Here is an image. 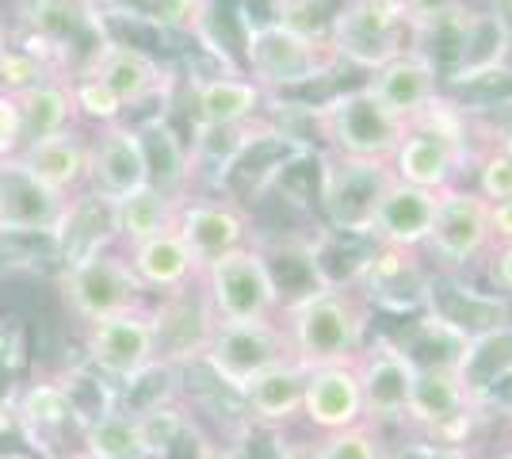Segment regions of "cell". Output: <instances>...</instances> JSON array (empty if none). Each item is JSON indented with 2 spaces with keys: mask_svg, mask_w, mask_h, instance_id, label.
Listing matches in <instances>:
<instances>
[{
  "mask_svg": "<svg viewBox=\"0 0 512 459\" xmlns=\"http://www.w3.org/2000/svg\"><path fill=\"white\" fill-rule=\"evenodd\" d=\"M279 322L287 329L291 352L302 368L348 364L371 341L375 314L367 310L356 287H314L302 299L279 310Z\"/></svg>",
  "mask_w": 512,
  "mask_h": 459,
  "instance_id": "6da1fadb",
  "label": "cell"
},
{
  "mask_svg": "<svg viewBox=\"0 0 512 459\" xmlns=\"http://www.w3.org/2000/svg\"><path fill=\"white\" fill-rule=\"evenodd\" d=\"M394 180L425 188V192H448L459 176L470 169V131L463 108L448 100V92L417 119L406 123L402 142L390 153Z\"/></svg>",
  "mask_w": 512,
  "mask_h": 459,
  "instance_id": "7a4b0ae2",
  "label": "cell"
},
{
  "mask_svg": "<svg viewBox=\"0 0 512 459\" xmlns=\"http://www.w3.org/2000/svg\"><path fill=\"white\" fill-rule=\"evenodd\" d=\"M314 199L329 234L371 238V222L394 184V169L383 157H348L337 150H314Z\"/></svg>",
  "mask_w": 512,
  "mask_h": 459,
  "instance_id": "3957f363",
  "label": "cell"
},
{
  "mask_svg": "<svg viewBox=\"0 0 512 459\" xmlns=\"http://www.w3.org/2000/svg\"><path fill=\"white\" fill-rule=\"evenodd\" d=\"M241 54H245V77L256 81L268 96L321 85L344 69L333 46L321 39H306L283 23L241 31Z\"/></svg>",
  "mask_w": 512,
  "mask_h": 459,
  "instance_id": "277c9868",
  "label": "cell"
},
{
  "mask_svg": "<svg viewBox=\"0 0 512 459\" xmlns=\"http://www.w3.org/2000/svg\"><path fill=\"white\" fill-rule=\"evenodd\" d=\"M199 291L211 306L214 322H264V318H279L283 310L272 268L256 241L230 249L207 264L199 272Z\"/></svg>",
  "mask_w": 512,
  "mask_h": 459,
  "instance_id": "5b68a950",
  "label": "cell"
},
{
  "mask_svg": "<svg viewBox=\"0 0 512 459\" xmlns=\"http://www.w3.org/2000/svg\"><path fill=\"white\" fill-rule=\"evenodd\" d=\"M314 131L321 138V150H337L348 157H383L390 161L394 146L402 142L406 123L367 92V85L329 92L314 108Z\"/></svg>",
  "mask_w": 512,
  "mask_h": 459,
  "instance_id": "8992f818",
  "label": "cell"
},
{
  "mask_svg": "<svg viewBox=\"0 0 512 459\" xmlns=\"http://www.w3.org/2000/svg\"><path fill=\"white\" fill-rule=\"evenodd\" d=\"M58 291H62L65 310L81 326L150 306L146 287L127 261V249H119V245H111L104 253H92L88 261L73 264V268H62L58 272Z\"/></svg>",
  "mask_w": 512,
  "mask_h": 459,
  "instance_id": "52a82bcc",
  "label": "cell"
},
{
  "mask_svg": "<svg viewBox=\"0 0 512 459\" xmlns=\"http://www.w3.org/2000/svg\"><path fill=\"white\" fill-rule=\"evenodd\" d=\"M490 249V203L478 196L470 184H455L448 192H440L436 219H432L428 241L421 249L428 268L432 272H451V276H467L470 268H482Z\"/></svg>",
  "mask_w": 512,
  "mask_h": 459,
  "instance_id": "ba28073f",
  "label": "cell"
},
{
  "mask_svg": "<svg viewBox=\"0 0 512 459\" xmlns=\"http://www.w3.org/2000/svg\"><path fill=\"white\" fill-rule=\"evenodd\" d=\"M482 425L486 421L474 410V398H470L459 368H451V364L417 368L402 433L440 440V444H478Z\"/></svg>",
  "mask_w": 512,
  "mask_h": 459,
  "instance_id": "9c48e42d",
  "label": "cell"
},
{
  "mask_svg": "<svg viewBox=\"0 0 512 459\" xmlns=\"http://www.w3.org/2000/svg\"><path fill=\"white\" fill-rule=\"evenodd\" d=\"M283 360H295L287 329L279 318L264 322H214L207 349L199 356V364L230 391L241 394V387L256 379L260 372L276 368Z\"/></svg>",
  "mask_w": 512,
  "mask_h": 459,
  "instance_id": "30bf717a",
  "label": "cell"
},
{
  "mask_svg": "<svg viewBox=\"0 0 512 459\" xmlns=\"http://www.w3.org/2000/svg\"><path fill=\"white\" fill-rule=\"evenodd\" d=\"M356 375L363 391V417L386 433H398L409 410V391L417 364L390 333H371V341L356 356Z\"/></svg>",
  "mask_w": 512,
  "mask_h": 459,
  "instance_id": "8fae6325",
  "label": "cell"
},
{
  "mask_svg": "<svg viewBox=\"0 0 512 459\" xmlns=\"http://www.w3.org/2000/svg\"><path fill=\"white\" fill-rule=\"evenodd\" d=\"M428 280H432V268L421 253L375 245L363 272L356 276V291L371 314H390L398 322H409L425 314Z\"/></svg>",
  "mask_w": 512,
  "mask_h": 459,
  "instance_id": "7c38bea8",
  "label": "cell"
},
{
  "mask_svg": "<svg viewBox=\"0 0 512 459\" xmlns=\"http://www.w3.org/2000/svg\"><path fill=\"white\" fill-rule=\"evenodd\" d=\"M157 360L161 356H157V329H153L150 306L111 314V318L85 326V364L111 383H127Z\"/></svg>",
  "mask_w": 512,
  "mask_h": 459,
  "instance_id": "4fadbf2b",
  "label": "cell"
},
{
  "mask_svg": "<svg viewBox=\"0 0 512 459\" xmlns=\"http://www.w3.org/2000/svg\"><path fill=\"white\" fill-rule=\"evenodd\" d=\"M69 196L54 192L23 157L0 161V238H54Z\"/></svg>",
  "mask_w": 512,
  "mask_h": 459,
  "instance_id": "5bb4252c",
  "label": "cell"
},
{
  "mask_svg": "<svg viewBox=\"0 0 512 459\" xmlns=\"http://www.w3.org/2000/svg\"><path fill=\"white\" fill-rule=\"evenodd\" d=\"M425 318L451 329L459 341H478L486 333L512 326V303L493 295L490 287H474L467 276L432 272L425 295Z\"/></svg>",
  "mask_w": 512,
  "mask_h": 459,
  "instance_id": "9a60e30c",
  "label": "cell"
},
{
  "mask_svg": "<svg viewBox=\"0 0 512 459\" xmlns=\"http://www.w3.org/2000/svg\"><path fill=\"white\" fill-rule=\"evenodd\" d=\"M176 234L192 249L203 272L222 253L253 241V219L234 196H188L176 211Z\"/></svg>",
  "mask_w": 512,
  "mask_h": 459,
  "instance_id": "2e32d148",
  "label": "cell"
},
{
  "mask_svg": "<svg viewBox=\"0 0 512 459\" xmlns=\"http://www.w3.org/2000/svg\"><path fill=\"white\" fill-rule=\"evenodd\" d=\"M360 421H367V417H363V391L360 375H356V360L325 364V368L306 372L299 425L310 437H329V433L352 429Z\"/></svg>",
  "mask_w": 512,
  "mask_h": 459,
  "instance_id": "e0dca14e",
  "label": "cell"
},
{
  "mask_svg": "<svg viewBox=\"0 0 512 459\" xmlns=\"http://www.w3.org/2000/svg\"><path fill=\"white\" fill-rule=\"evenodd\" d=\"M81 73L100 77V81L119 96V104L127 111L157 100V96L172 85V73L161 66L157 54H150V50H142V46H134V43H119L115 35L92 54V62H88Z\"/></svg>",
  "mask_w": 512,
  "mask_h": 459,
  "instance_id": "ac0fdd59",
  "label": "cell"
},
{
  "mask_svg": "<svg viewBox=\"0 0 512 459\" xmlns=\"http://www.w3.org/2000/svg\"><path fill=\"white\" fill-rule=\"evenodd\" d=\"M268 108V92L249 81L241 69L192 77V111L195 131H234L249 127Z\"/></svg>",
  "mask_w": 512,
  "mask_h": 459,
  "instance_id": "d6986e66",
  "label": "cell"
},
{
  "mask_svg": "<svg viewBox=\"0 0 512 459\" xmlns=\"http://www.w3.org/2000/svg\"><path fill=\"white\" fill-rule=\"evenodd\" d=\"M150 184L142 134L130 123H111L92 134V157H88V188L107 199H123Z\"/></svg>",
  "mask_w": 512,
  "mask_h": 459,
  "instance_id": "ffe728a7",
  "label": "cell"
},
{
  "mask_svg": "<svg viewBox=\"0 0 512 459\" xmlns=\"http://www.w3.org/2000/svg\"><path fill=\"white\" fill-rule=\"evenodd\" d=\"M367 92L383 104L394 119H417V115H425L440 96H444V77H440V69L428 62L425 54H417V50H406V54H398L394 62H386L383 69H375V73H367Z\"/></svg>",
  "mask_w": 512,
  "mask_h": 459,
  "instance_id": "44dd1931",
  "label": "cell"
},
{
  "mask_svg": "<svg viewBox=\"0 0 512 459\" xmlns=\"http://www.w3.org/2000/svg\"><path fill=\"white\" fill-rule=\"evenodd\" d=\"M54 245V261L58 272L73 268V264L88 261L92 253H104L111 245H119V226H115V199L100 196V192H77L65 207V219L58 234L50 238Z\"/></svg>",
  "mask_w": 512,
  "mask_h": 459,
  "instance_id": "7402d4cb",
  "label": "cell"
},
{
  "mask_svg": "<svg viewBox=\"0 0 512 459\" xmlns=\"http://www.w3.org/2000/svg\"><path fill=\"white\" fill-rule=\"evenodd\" d=\"M436 203H440V192H425V188L394 180L386 188L379 211H375L371 241L386 245V249L421 253L428 241V230H432V219H436Z\"/></svg>",
  "mask_w": 512,
  "mask_h": 459,
  "instance_id": "603a6c76",
  "label": "cell"
},
{
  "mask_svg": "<svg viewBox=\"0 0 512 459\" xmlns=\"http://www.w3.org/2000/svg\"><path fill=\"white\" fill-rule=\"evenodd\" d=\"M302 387H306V368L299 360H283L241 387V406L253 425L295 429L302 417Z\"/></svg>",
  "mask_w": 512,
  "mask_h": 459,
  "instance_id": "cb8c5ba5",
  "label": "cell"
},
{
  "mask_svg": "<svg viewBox=\"0 0 512 459\" xmlns=\"http://www.w3.org/2000/svg\"><path fill=\"white\" fill-rule=\"evenodd\" d=\"M127 261L146 287V295H172V291L199 284V261L184 245V238L176 234V226L157 234V238L127 245Z\"/></svg>",
  "mask_w": 512,
  "mask_h": 459,
  "instance_id": "d4e9b609",
  "label": "cell"
},
{
  "mask_svg": "<svg viewBox=\"0 0 512 459\" xmlns=\"http://www.w3.org/2000/svg\"><path fill=\"white\" fill-rule=\"evenodd\" d=\"M27 161V169L39 176L43 184H50L62 196H77L88 188V157H92V134H85L81 127L46 138L39 146H27L20 153Z\"/></svg>",
  "mask_w": 512,
  "mask_h": 459,
  "instance_id": "484cf974",
  "label": "cell"
},
{
  "mask_svg": "<svg viewBox=\"0 0 512 459\" xmlns=\"http://www.w3.org/2000/svg\"><path fill=\"white\" fill-rule=\"evenodd\" d=\"M142 134V150H146V169H150V184L157 192L172 199H188L192 188V150L188 138L172 131L165 115H153L150 123L138 127Z\"/></svg>",
  "mask_w": 512,
  "mask_h": 459,
  "instance_id": "4316f807",
  "label": "cell"
},
{
  "mask_svg": "<svg viewBox=\"0 0 512 459\" xmlns=\"http://www.w3.org/2000/svg\"><path fill=\"white\" fill-rule=\"evenodd\" d=\"M16 100H20L23 150L69 131V127H77V111H73V96H69V77H50L46 85L23 92Z\"/></svg>",
  "mask_w": 512,
  "mask_h": 459,
  "instance_id": "83f0119b",
  "label": "cell"
},
{
  "mask_svg": "<svg viewBox=\"0 0 512 459\" xmlns=\"http://www.w3.org/2000/svg\"><path fill=\"white\" fill-rule=\"evenodd\" d=\"M184 199H172L165 192H157L153 184L130 192V196L115 199V226H119V245H138L146 238H157L176 226V211Z\"/></svg>",
  "mask_w": 512,
  "mask_h": 459,
  "instance_id": "f1b7e54d",
  "label": "cell"
},
{
  "mask_svg": "<svg viewBox=\"0 0 512 459\" xmlns=\"http://www.w3.org/2000/svg\"><path fill=\"white\" fill-rule=\"evenodd\" d=\"M470 131V150L474 146H490V150L512 153V92L486 96V100H470L459 104Z\"/></svg>",
  "mask_w": 512,
  "mask_h": 459,
  "instance_id": "f546056e",
  "label": "cell"
},
{
  "mask_svg": "<svg viewBox=\"0 0 512 459\" xmlns=\"http://www.w3.org/2000/svg\"><path fill=\"white\" fill-rule=\"evenodd\" d=\"M81 459H146L138 421L127 414H107L85 425V448Z\"/></svg>",
  "mask_w": 512,
  "mask_h": 459,
  "instance_id": "4dcf8cb0",
  "label": "cell"
},
{
  "mask_svg": "<svg viewBox=\"0 0 512 459\" xmlns=\"http://www.w3.org/2000/svg\"><path fill=\"white\" fill-rule=\"evenodd\" d=\"M69 96H73L77 119H85V123H92V127L123 123V115H127V108L119 104V96H115L100 77H88V73L69 77Z\"/></svg>",
  "mask_w": 512,
  "mask_h": 459,
  "instance_id": "1f68e13d",
  "label": "cell"
},
{
  "mask_svg": "<svg viewBox=\"0 0 512 459\" xmlns=\"http://www.w3.org/2000/svg\"><path fill=\"white\" fill-rule=\"evenodd\" d=\"M386 429H379L375 421H360L352 429L318 437V459H386Z\"/></svg>",
  "mask_w": 512,
  "mask_h": 459,
  "instance_id": "d6a6232c",
  "label": "cell"
},
{
  "mask_svg": "<svg viewBox=\"0 0 512 459\" xmlns=\"http://www.w3.org/2000/svg\"><path fill=\"white\" fill-rule=\"evenodd\" d=\"M470 169H474V192L486 203L512 199V153L474 146L470 150Z\"/></svg>",
  "mask_w": 512,
  "mask_h": 459,
  "instance_id": "836d02e7",
  "label": "cell"
},
{
  "mask_svg": "<svg viewBox=\"0 0 512 459\" xmlns=\"http://www.w3.org/2000/svg\"><path fill=\"white\" fill-rule=\"evenodd\" d=\"M50 77H58V73L46 66V62H39L35 54H27L23 46L8 43L0 50V92L23 96V92H31V88L46 85Z\"/></svg>",
  "mask_w": 512,
  "mask_h": 459,
  "instance_id": "e575fe53",
  "label": "cell"
},
{
  "mask_svg": "<svg viewBox=\"0 0 512 459\" xmlns=\"http://www.w3.org/2000/svg\"><path fill=\"white\" fill-rule=\"evenodd\" d=\"M386 459H482L478 444H440V440L413 437V433H386Z\"/></svg>",
  "mask_w": 512,
  "mask_h": 459,
  "instance_id": "d590c367",
  "label": "cell"
},
{
  "mask_svg": "<svg viewBox=\"0 0 512 459\" xmlns=\"http://www.w3.org/2000/svg\"><path fill=\"white\" fill-rule=\"evenodd\" d=\"M482 276H486V287L493 295H501L505 303H512V241H501L493 245L482 261Z\"/></svg>",
  "mask_w": 512,
  "mask_h": 459,
  "instance_id": "8d00e7d4",
  "label": "cell"
},
{
  "mask_svg": "<svg viewBox=\"0 0 512 459\" xmlns=\"http://www.w3.org/2000/svg\"><path fill=\"white\" fill-rule=\"evenodd\" d=\"M474 410L482 414V421H493V417L512 421V368H505L486 391L474 398Z\"/></svg>",
  "mask_w": 512,
  "mask_h": 459,
  "instance_id": "74e56055",
  "label": "cell"
},
{
  "mask_svg": "<svg viewBox=\"0 0 512 459\" xmlns=\"http://www.w3.org/2000/svg\"><path fill=\"white\" fill-rule=\"evenodd\" d=\"M23 153V123H20V100L0 92V161L20 157Z\"/></svg>",
  "mask_w": 512,
  "mask_h": 459,
  "instance_id": "f35d334b",
  "label": "cell"
},
{
  "mask_svg": "<svg viewBox=\"0 0 512 459\" xmlns=\"http://www.w3.org/2000/svg\"><path fill=\"white\" fill-rule=\"evenodd\" d=\"M490 230H493V245L512 241V199L490 203Z\"/></svg>",
  "mask_w": 512,
  "mask_h": 459,
  "instance_id": "ab89813d",
  "label": "cell"
},
{
  "mask_svg": "<svg viewBox=\"0 0 512 459\" xmlns=\"http://www.w3.org/2000/svg\"><path fill=\"white\" fill-rule=\"evenodd\" d=\"M482 8L505 27V35L512 39V0H482Z\"/></svg>",
  "mask_w": 512,
  "mask_h": 459,
  "instance_id": "60d3db41",
  "label": "cell"
},
{
  "mask_svg": "<svg viewBox=\"0 0 512 459\" xmlns=\"http://www.w3.org/2000/svg\"><path fill=\"white\" fill-rule=\"evenodd\" d=\"M283 459H318V437H291V444H287V456Z\"/></svg>",
  "mask_w": 512,
  "mask_h": 459,
  "instance_id": "b9f144b4",
  "label": "cell"
},
{
  "mask_svg": "<svg viewBox=\"0 0 512 459\" xmlns=\"http://www.w3.org/2000/svg\"><path fill=\"white\" fill-rule=\"evenodd\" d=\"M81 4H88V8H104L107 0H81Z\"/></svg>",
  "mask_w": 512,
  "mask_h": 459,
  "instance_id": "7bdbcfd3",
  "label": "cell"
},
{
  "mask_svg": "<svg viewBox=\"0 0 512 459\" xmlns=\"http://www.w3.org/2000/svg\"><path fill=\"white\" fill-rule=\"evenodd\" d=\"M490 459H512V452H509V448H501V452H497V456H490Z\"/></svg>",
  "mask_w": 512,
  "mask_h": 459,
  "instance_id": "ee69618b",
  "label": "cell"
},
{
  "mask_svg": "<svg viewBox=\"0 0 512 459\" xmlns=\"http://www.w3.org/2000/svg\"><path fill=\"white\" fill-rule=\"evenodd\" d=\"M505 448L512 452V421H509V433H505Z\"/></svg>",
  "mask_w": 512,
  "mask_h": 459,
  "instance_id": "f6af8a7d",
  "label": "cell"
},
{
  "mask_svg": "<svg viewBox=\"0 0 512 459\" xmlns=\"http://www.w3.org/2000/svg\"><path fill=\"white\" fill-rule=\"evenodd\" d=\"M4 46H8V35H4V31H0V50H4Z\"/></svg>",
  "mask_w": 512,
  "mask_h": 459,
  "instance_id": "bcb514c9",
  "label": "cell"
}]
</instances>
